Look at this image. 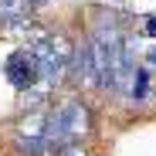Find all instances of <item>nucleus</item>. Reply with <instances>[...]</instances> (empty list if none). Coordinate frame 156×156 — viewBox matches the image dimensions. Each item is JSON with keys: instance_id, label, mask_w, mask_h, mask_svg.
<instances>
[{"instance_id": "0eeeda50", "label": "nucleus", "mask_w": 156, "mask_h": 156, "mask_svg": "<svg viewBox=\"0 0 156 156\" xmlns=\"http://www.w3.org/2000/svg\"><path fill=\"white\" fill-rule=\"evenodd\" d=\"M149 65H153V68H156V51H149Z\"/></svg>"}, {"instance_id": "f257e3e1", "label": "nucleus", "mask_w": 156, "mask_h": 156, "mask_svg": "<svg viewBox=\"0 0 156 156\" xmlns=\"http://www.w3.org/2000/svg\"><path fill=\"white\" fill-rule=\"evenodd\" d=\"M31 51H34V58H37V88L41 92H48L61 75H68L71 58H75V48L61 34H41L31 44Z\"/></svg>"}, {"instance_id": "20e7f679", "label": "nucleus", "mask_w": 156, "mask_h": 156, "mask_svg": "<svg viewBox=\"0 0 156 156\" xmlns=\"http://www.w3.org/2000/svg\"><path fill=\"white\" fill-rule=\"evenodd\" d=\"M4 71H7L10 85H14L17 92L37 85V58H34V51H31V48H27V51H14Z\"/></svg>"}, {"instance_id": "423d86ee", "label": "nucleus", "mask_w": 156, "mask_h": 156, "mask_svg": "<svg viewBox=\"0 0 156 156\" xmlns=\"http://www.w3.org/2000/svg\"><path fill=\"white\" fill-rule=\"evenodd\" d=\"M58 156H85V149L75 143V146H65V149H58Z\"/></svg>"}, {"instance_id": "7ed1b4c3", "label": "nucleus", "mask_w": 156, "mask_h": 156, "mask_svg": "<svg viewBox=\"0 0 156 156\" xmlns=\"http://www.w3.org/2000/svg\"><path fill=\"white\" fill-rule=\"evenodd\" d=\"M17 149L27 153V156H41L51 149L48 143V112H27L17 122Z\"/></svg>"}, {"instance_id": "39448f33", "label": "nucleus", "mask_w": 156, "mask_h": 156, "mask_svg": "<svg viewBox=\"0 0 156 156\" xmlns=\"http://www.w3.org/2000/svg\"><path fill=\"white\" fill-rule=\"evenodd\" d=\"M27 14H31V0H0V20L7 27L27 24Z\"/></svg>"}, {"instance_id": "f03ea898", "label": "nucleus", "mask_w": 156, "mask_h": 156, "mask_svg": "<svg viewBox=\"0 0 156 156\" xmlns=\"http://www.w3.org/2000/svg\"><path fill=\"white\" fill-rule=\"evenodd\" d=\"M88 133V109L82 102H61L58 109L48 112V143L51 149H65V146H75L78 139H85Z\"/></svg>"}]
</instances>
